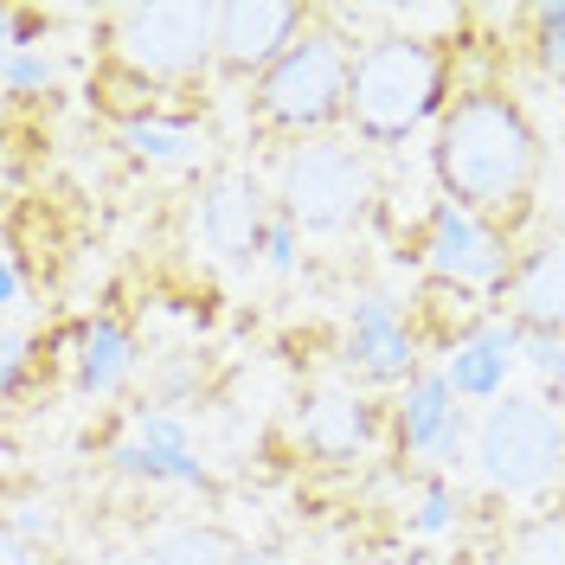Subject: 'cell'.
I'll return each instance as SVG.
<instances>
[{"label":"cell","instance_id":"6da1fadb","mask_svg":"<svg viewBox=\"0 0 565 565\" xmlns=\"http://www.w3.org/2000/svg\"><path fill=\"white\" fill-rule=\"evenodd\" d=\"M218 77V7L212 0H129L97 13V65L90 109L109 129L174 122L193 129L206 109V84Z\"/></svg>","mask_w":565,"mask_h":565},{"label":"cell","instance_id":"7a4b0ae2","mask_svg":"<svg viewBox=\"0 0 565 565\" xmlns=\"http://www.w3.org/2000/svg\"><path fill=\"white\" fill-rule=\"evenodd\" d=\"M540 168H546V136L533 109L508 84H462L430 136L437 200L476 212L501 238H514L533 218Z\"/></svg>","mask_w":565,"mask_h":565},{"label":"cell","instance_id":"3957f363","mask_svg":"<svg viewBox=\"0 0 565 565\" xmlns=\"http://www.w3.org/2000/svg\"><path fill=\"white\" fill-rule=\"evenodd\" d=\"M457 97V39L430 33H380L360 45L353 58V90H348V136L380 148L405 141L444 122V109Z\"/></svg>","mask_w":565,"mask_h":565},{"label":"cell","instance_id":"277c9868","mask_svg":"<svg viewBox=\"0 0 565 565\" xmlns=\"http://www.w3.org/2000/svg\"><path fill=\"white\" fill-rule=\"evenodd\" d=\"M353 58H360V45L334 26V13L316 7L309 33L250 84V97H245L250 136L289 154V148H302V141H321V136H334V129H348Z\"/></svg>","mask_w":565,"mask_h":565},{"label":"cell","instance_id":"5b68a950","mask_svg":"<svg viewBox=\"0 0 565 565\" xmlns=\"http://www.w3.org/2000/svg\"><path fill=\"white\" fill-rule=\"evenodd\" d=\"M476 469L508 501L565 494V412L540 392H508L476 418Z\"/></svg>","mask_w":565,"mask_h":565},{"label":"cell","instance_id":"8992f818","mask_svg":"<svg viewBox=\"0 0 565 565\" xmlns=\"http://www.w3.org/2000/svg\"><path fill=\"white\" fill-rule=\"evenodd\" d=\"M277 206L316 238H341L353 225H366L373 206H380L373 148L353 136H321L289 148L277 168Z\"/></svg>","mask_w":565,"mask_h":565},{"label":"cell","instance_id":"52a82bcc","mask_svg":"<svg viewBox=\"0 0 565 565\" xmlns=\"http://www.w3.org/2000/svg\"><path fill=\"white\" fill-rule=\"evenodd\" d=\"M514 238H501L494 225H482L476 212L450 206V200H430L418 218V232H405L392 264H412L424 277H444V282H462V289H482L494 296L508 270H514Z\"/></svg>","mask_w":565,"mask_h":565},{"label":"cell","instance_id":"ba28073f","mask_svg":"<svg viewBox=\"0 0 565 565\" xmlns=\"http://www.w3.org/2000/svg\"><path fill=\"white\" fill-rule=\"evenodd\" d=\"M392 457L424 462L430 476L462 469V457H476V430H469V405L450 392L444 366H424L412 386L392 405Z\"/></svg>","mask_w":565,"mask_h":565},{"label":"cell","instance_id":"9c48e42d","mask_svg":"<svg viewBox=\"0 0 565 565\" xmlns=\"http://www.w3.org/2000/svg\"><path fill=\"white\" fill-rule=\"evenodd\" d=\"M341 373H348V386H412L424 373V348L418 334H412V321L405 309L380 296V289H366L360 302H353L348 316V334H341Z\"/></svg>","mask_w":565,"mask_h":565},{"label":"cell","instance_id":"30bf717a","mask_svg":"<svg viewBox=\"0 0 565 565\" xmlns=\"http://www.w3.org/2000/svg\"><path fill=\"white\" fill-rule=\"evenodd\" d=\"M270 212H277V200H264L257 174H245V168H218V174L200 186V200H193V232H200V245H206L218 264L250 270V264H264Z\"/></svg>","mask_w":565,"mask_h":565},{"label":"cell","instance_id":"8fae6325","mask_svg":"<svg viewBox=\"0 0 565 565\" xmlns=\"http://www.w3.org/2000/svg\"><path fill=\"white\" fill-rule=\"evenodd\" d=\"M309 20H316V7H302V0H225L218 7V77L250 90L309 33Z\"/></svg>","mask_w":565,"mask_h":565},{"label":"cell","instance_id":"7c38bea8","mask_svg":"<svg viewBox=\"0 0 565 565\" xmlns=\"http://www.w3.org/2000/svg\"><path fill=\"white\" fill-rule=\"evenodd\" d=\"M386 430H392V412L373 405L366 392H353V386H321V392H309L302 412H296V437H302V450L321 457V462L366 457Z\"/></svg>","mask_w":565,"mask_h":565},{"label":"cell","instance_id":"4fadbf2b","mask_svg":"<svg viewBox=\"0 0 565 565\" xmlns=\"http://www.w3.org/2000/svg\"><path fill=\"white\" fill-rule=\"evenodd\" d=\"M494 302L508 309V321L521 334H546V341H565V232H546L533 238L508 282L494 289Z\"/></svg>","mask_w":565,"mask_h":565},{"label":"cell","instance_id":"5bb4252c","mask_svg":"<svg viewBox=\"0 0 565 565\" xmlns=\"http://www.w3.org/2000/svg\"><path fill=\"white\" fill-rule=\"evenodd\" d=\"M405 321H412V334H418L424 353H444L450 360V353L469 348L494 321V296L462 289V282H444V277H418L412 302H405Z\"/></svg>","mask_w":565,"mask_h":565},{"label":"cell","instance_id":"9a60e30c","mask_svg":"<svg viewBox=\"0 0 565 565\" xmlns=\"http://www.w3.org/2000/svg\"><path fill=\"white\" fill-rule=\"evenodd\" d=\"M65 360H71V386L84 392V398H109V392L129 386V373H136V334H129V321L122 316H84L77 328L65 334Z\"/></svg>","mask_w":565,"mask_h":565},{"label":"cell","instance_id":"2e32d148","mask_svg":"<svg viewBox=\"0 0 565 565\" xmlns=\"http://www.w3.org/2000/svg\"><path fill=\"white\" fill-rule=\"evenodd\" d=\"M521 353H527V334H521L508 316L489 321L469 348H457L450 360H444L450 392H457L462 405H494V398H508V373L521 366Z\"/></svg>","mask_w":565,"mask_h":565},{"label":"cell","instance_id":"e0dca14e","mask_svg":"<svg viewBox=\"0 0 565 565\" xmlns=\"http://www.w3.org/2000/svg\"><path fill=\"white\" fill-rule=\"evenodd\" d=\"M109 462L122 469V476H136V482H174V489H218L212 482L206 457H193V450H168V444H148V437H136L129 424H122V437L109 444Z\"/></svg>","mask_w":565,"mask_h":565},{"label":"cell","instance_id":"ac0fdd59","mask_svg":"<svg viewBox=\"0 0 565 565\" xmlns=\"http://www.w3.org/2000/svg\"><path fill=\"white\" fill-rule=\"evenodd\" d=\"M238 540L225 527H168V533H154L148 546H141V559L136 565H238Z\"/></svg>","mask_w":565,"mask_h":565},{"label":"cell","instance_id":"d6986e66","mask_svg":"<svg viewBox=\"0 0 565 565\" xmlns=\"http://www.w3.org/2000/svg\"><path fill=\"white\" fill-rule=\"evenodd\" d=\"M508 565H565V494L540 501L508 527Z\"/></svg>","mask_w":565,"mask_h":565},{"label":"cell","instance_id":"ffe728a7","mask_svg":"<svg viewBox=\"0 0 565 565\" xmlns=\"http://www.w3.org/2000/svg\"><path fill=\"white\" fill-rule=\"evenodd\" d=\"M0 90H7V116H20L26 104L58 90V58L52 52H0Z\"/></svg>","mask_w":565,"mask_h":565},{"label":"cell","instance_id":"44dd1931","mask_svg":"<svg viewBox=\"0 0 565 565\" xmlns=\"http://www.w3.org/2000/svg\"><path fill=\"white\" fill-rule=\"evenodd\" d=\"M527 45L546 77H565V0L553 7H527Z\"/></svg>","mask_w":565,"mask_h":565},{"label":"cell","instance_id":"7402d4cb","mask_svg":"<svg viewBox=\"0 0 565 565\" xmlns=\"http://www.w3.org/2000/svg\"><path fill=\"white\" fill-rule=\"evenodd\" d=\"M116 141H122L136 161H161V168L193 154V136H186V129H174V122H141V129H122Z\"/></svg>","mask_w":565,"mask_h":565},{"label":"cell","instance_id":"603a6c76","mask_svg":"<svg viewBox=\"0 0 565 565\" xmlns=\"http://www.w3.org/2000/svg\"><path fill=\"white\" fill-rule=\"evenodd\" d=\"M457 514H462V494L450 489V476H424L412 533H444V527H457Z\"/></svg>","mask_w":565,"mask_h":565},{"label":"cell","instance_id":"cb8c5ba5","mask_svg":"<svg viewBox=\"0 0 565 565\" xmlns=\"http://www.w3.org/2000/svg\"><path fill=\"white\" fill-rule=\"evenodd\" d=\"M296 250H302V225L289 212H270V232H264V264L270 270H296Z\"/></svg>","mask_w":565,"mask_h":565},{"label":"cell","instance_id":"d4e9b609","mask_svg":"<svg viewBox=\"0 0 565 565\" xmlns=\"http://www.w3.org/2000/svg\"><path fill=\"white\" fill-rule=\"evenodd\" d=\"M0 565H58V559H52L45 533H26V527L7 521V533H0Z\"/></svg>","mask_w":565,"mask_h":565},{"label":"cell","instance_id":"484cf974","mask_svg":"<svg viewBox=\"0 0 565 565\" xmlns=\"http://www.w3.org/2000/svg\"><path fill=\"white\" fill-rule=\"evenodd\" d=\"M0 309H7V316H20V309H26V264H20V257H7V250H0Z\"/></svg>","mask_w":565,"mask_h":565},{"label":"cell","instance_id":"4316f807","mask_svg":"<svg viewBox=\"0 0 565 565\" xmlns=\"http://www.w3.org/2000/svg\"><path fill=\"white\" fill-rule=\"evenodd\" d=\"M238 565H289L277 553V546H245V553H238Z\"/></svg>","mask_w":565,"mask_h":565},{"label":"cell","instance_id":"83f0119b","mask_svg":"<svg viewBox=\"0 0 565 565\" xmlns=\"http://www.w3.org/2000/svg\"><path fill=\"white\" fill-rule=\"evenodd\" d=\"M450 565H508V553H482V546H462Z\"/></svg>","mask_w":565,"mask_h":565},{"label":"cell","instance_id":"f1b7e54d","mask_svg":"<svg viewBox=\"0 0 565 565\" xmlns=\"http://www.w3.org/2000/svg\"><path fill=\"white\" fill-rule=\"evenodd\" d=\"M360 565H430L424 553H380V559H360Z\"/></svg>","mask_w":565,"mask_h":565},{"label":"cell","instance_id":"f546056e","mask_svg":"<svg viewBox=\"0 0 565 565\" xmlns=\"http://www.w3.org/2000/svg\"><path fill=\"white\" fill-rule=\"evenodd\" d=\"M546 386H553V392H546V398H553V405H559V412H565V360H559V373H553Z\"/></svg>","mask_w":565,"mask_h":565}]
</instances>
